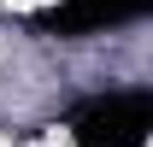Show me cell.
Returning a JSON list of instances; mask_svg holds the SVG:
<instances>
[{"label": "cell", "instance_id": "obj_1", "mask_svg": "<svg viewBox=\"0 0 153 147\" xmlns=\"http://www.w3.org/2000/svg\"><path fill=\"white\" fill-rule=\"evenodd\" d=\"M147 129H153L147 88H112V94H94L71 112L76 147H147Z\"/></svg>", "mask_w": 153, "mask_h": 147}, {"label": "cell", "instance_id": "obj_2", "mask_svg": "<svg viewBox=\"0 0 153 147\" xmlns=\"http://www.w3.org/2000/svg\"><path fill=\"white\" fill-rule=\"evenodd\" d=\"M153 0H59L53 12H41V30L53 36H88V30H106V24H130L141 18Z\"/></svg>", "mask_w": 153, "mask_h": 147}]
</instances>
